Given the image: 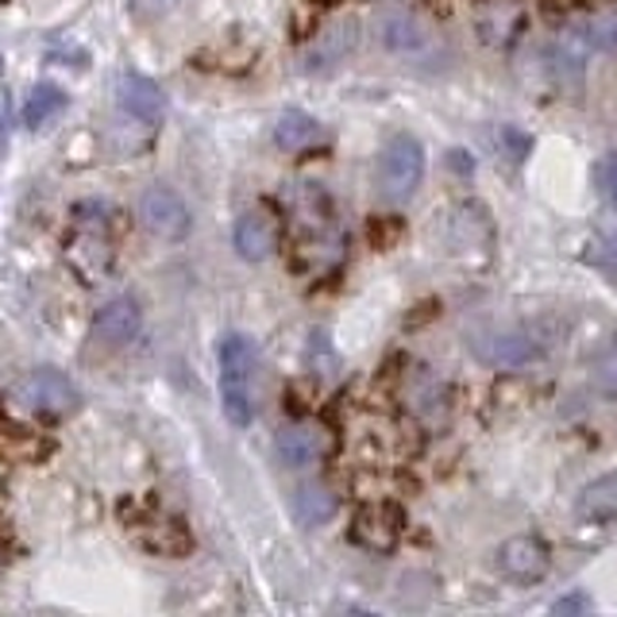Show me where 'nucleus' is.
I'll return each mask as SVG.
<instances>
[{
    "mask_svg": "<svg viewBox=\"0 0 617 617\" xmlns=\"http://www.w3.org/2000/svg\"><path fill=\"white\" fill-rule=\"evenodd\" d=\"M62 108H66V93H62L58 85L43 82L31 89L28 105H23V124H28V128H46L54 116H62Z\"/></svg>",
    "mask_w": 617,
    "mask_h": 617,
    "instance_id": "nucleus-21",
    "label": "nucleus"
},
{
    "mask_svg": "<svg viewBox=\"0 0 617 617\" xmlns=\"http://www.w3.org/2000/svg\"><path fill=\"white\" fill-rule=\"evenodd\" d=\"M255 371H259V351L247 336L232 332L221 340V405L224 417L236 428L255 421Z\"/></svg>",
    "mask_w": 617,
    "mask_h": 617,
    "instance_id": "nucleus-1",
    "label": "nucleus"
},
{
    "mask_svg": "<svg viewBox=\"0 0 617 617\" xmlns=\"http://www.w3.org/2000/svg\"><path fill=\"white\" fill-rule=\"evenodd\" d=\"M374 35L386 46L390 54H402V58H421V54L433 46V35H428L425 20L413 12L402 0H379L371 12Z\"/></svg>",
    "mask_w": 617,
    "mask_h": 617,
    "instance_id": "nucleus-4",
    "label": "nucleus"
},
{
    "mask_svg": "<svg viewBox=\"0 0 617 617\" xmlns=\"http://www.w3.org/2000/svg\"><path fill=\"white\" fill-rule=\"evenodd\" d=\"M139 328H143V309H139V301L128 298V294L105 301V306L97 309V317H93V332H97V340L108 343V348L131 343L139 336Z\"/></svg>",
    "mask_w": 617,
    "mask_h": 617,
    "instance_id": "nucleus-12",
    "label": "nucleus"
},
{
    "mask_svg": "<svg viewBox=\"0 0 617 617\" xmlns=\"http://www.w3.org/2000/svg\"><path fill=\"white\" fill-rule=\"evenodd\" d=\"M351 541L366 552H394L402 541V510L394 502H371L351 518Z\"/></svg>",
    "mask_w": 617,
    "mask_h": 617,
    "instance_id": "nucleus-7",
    "label": "nucleus"
},
{
    "mask_svg": "<svg viewBox=\"0 0 617 617\" xmlns=\"http://www.w3.org/2000/svg\"><path fill=\"white\" fill-rule=\"evenodd\" d=\"M587 263H595L598 270H606V275L617 283V244L606 236H591L587 244Z\"/></svg>",
    "mask_w": 617,
    "mask_h": 617,
    "instance_id": "nucleus-24",
    "label": "nucleus"
},
{
    "mask_svg": "<svg viewBox=\"0 0 617 617\" xmlns=\"http://www.w3.org/2000/svg\"><path fill=\"white\" fill-rule=\"evenodd\" d=\"M591 382H595L598 394L617 397V336L603 343L591 359Z\"/></svg>",
    "mask_w": 617,
    "mask_h": 617,
    "instance_id": "nucleus-22",
    "label": "nucleus"
},
{
    "mask_svg": "<svg viewBox=\"0 0 617 617\" xmlns=\"http://www.w3.org/2000/svg\"><path fill=\"white\" fill-rule=\"evenodd\" d=\"M74 216H77V224L82 228H105L108 224V216H113V209L105 205V201H82V205L74 209Z\"/></svg>",
    "mask_w": 617,
    "mask_h": 617,
    "instance_id": "nucleus-26",
    "label": "nucleus"
},
{
    "mask_svg": "<svg viewBox=\"0 0 617 617\" xmlns=\"http://www.w3.org/2000/svg\"><path fill=\"white\" fill-rule=\"evenodd\" d=\"M498 567H502L506 579L525 583L529 587V583H541L544 575L552 572V552L541 536L521 533V536H510V541L498 549Z\"/></svg>",
    "mask_w": 617,
    "mask_h": 617,
    "instance_id": "nucleus-8",
    "label": "nucleus"
},
{
    "mask_svg": "<svg viewBox=\"0 0 617 617\" xmlns=\"http://www.w3.org/2000/svg\"><path fill=\"white\" fill-rule=\"evenodd\" d=\"M591 51H595V46H591L587 31H579V28L560 31V39L552 43V51H549V66H552V74H556V82L564 85V89H579L583 85V70H587Z\"/></svg>",
    "mask_w": 617,
    "mask_h": 617,
    "instance_id": "nucleus-14",
    "label": "nucleus"
},
{
    "mask_svg": "<svg viewBox=\"0 0 617 617\" xmlns=\"http://www.w3.org/2000/svg\"><path fill=\"white\" fill-rule=\"evenodd\" d=\"M359 46V23L355 20H336L320 31L306 51V70L317 74V70H332L340 62H348V54Z\"/></svg>",
    "mask_w": 617,
    "mask_h": 617,
    "instance_id": "nucleus-13",
    "label": "nucleus"
},
{
    "mask_svg": "<svg viewBox=\"0 0 617 617\" xmlns=\"http://www.w3.org/2000/svg\"><path fill=\"white\" fill-rule=\"evenodd\" d=\"M312 4H332V0H312Z\"/></svg>",
    "mask_w": 617,
    "mask_h": 617,
    "instance_id": "nucleus-31",
    "label": "nucleus"
},
{
    "mask_svg": "<svg viewBox=\"0 0 617 617\" xmlns=\"http://www.w3.org/2000/svg\"><path fill=\"white\" fill-rule=\"evenodd\" d=\"M421 182H425V147L417 136L397 131L379 155V193L390 205H405L421 190Z\"/></svg>",
    "mask_w": 617,
    "mask_h": 617,
    "instance_id": "nucleus-3",
    "label": "nucleus"
},
{
    "mask_svg": "<svg viewBox=\"0 0 617 617\" xmlns=\"http://www.w3.org/2000/svg\"><path fill=\"white\" fill-rule=\"evenodd\" d=\"M139 541H143V549L155 552V556H185V552L193 549L190 529H185L182 521H174V518L155 521V525L147 529L143 536H139Z\"/></svg>",
    "mask_w": 617,
    "mask_h": 617,
    "instance_id": "nucleus-20",
    "label": "nucleus"
},
{
    "mask_svg": "<svg viewBox=\"0 0 617 617\" xmlns=\"http://www.w3.org/2000/svg\"><path fill=\"white\" fill-rule=\"evenodd\" d=\"M232 240H236L240 259L263 263L278 252V244H283V224H278V216L270 213V209H247V213L236 221Z\"/></svg>",
    "mask_w": 617,
    "mask_h": 617,
    "instance_id": "nucleus-9",
    "label": "nucleus"
},
{
    "mask_svg": "<svg viewBox=\"0 0 617 617\" xmlns=\"http://www.w3.org/2000/svg\"><path fill=\"white\" fill-rule=\"evenodd\" d=\"M591 610V598L587 595H567L560 603H552V614H587Z\"/></svg>",
    "mask_w": 617,
    "mask_h": 617,
    "instance_id": "nucleus-29",
    "label": "nucleus"
},
{
    "mask_svg": "<svg viewBox=\"0 0 617 617\" xmlns=\"http://www.w3.org/2000/svg\"><path fill=\"white\" fill-rule=\"evenodd\" d=\"M325 451H328L325 433L312 425H286L283 433H278V456H283L286 467H309V464H317Z\"/></svg>",
    "mask_w": 617,
    "mask_h": 617,
    "instance_id": "nucleus-18",
    "label": "nucleus"
},
{
    "mask_svg": "<svg viewBox=\"0 0 617 617\" xmlns=\"http://www.w3.org/2000/svg\"><path fill=\"white\" fill-rule=\"evenodd\" d=\"M471 351L482 363L498 366V371H518V366H529L541 355L536 340L525 332H482L471 340Z\"/></svg>",
    "mask_w": 617,
    "mask_h": 617,
    "instance_id": "nucleus-10",
    "label": "nucleus"
},
{
    "mask_svg": "<svg viewBox=\"0 0 617 617\" xmlns=\"http://www.w3.org/2000/svg\"><path fill=\"white\" fill-rule=\"evenodd\" d=\"M595 182H598V193H603L610 205H617V155L610 159H603L595 167Z\"/></svg>",
    "mask_w": 617,
    "mask_h": 617,
    "instance_id": "nucleus-27",
    "label": "nucleus"
},
{
    "mask_svg": "<svg viewBox=\"0 0 617 617\" xmlns=\"http://www.w3.org/2000/svg\"><path fill=\"white\" fill-rule=\"evenodd\" d=\"M290 510H294V518H298V525L317 529V525H328V521L336 518V510H340V498H336V490L328 487V482L312 479V482H301V487L294 490Z\"/></svg>",
    "mask_w": 617,
    "mask_h": 617,
    "instance_id": "nucleus-16",
    "label": "nucleus"
},
{
    "mask_svg": "<svg viewBox=\"0 0 617 617\" xmlns=\"http://www.w3.org/2000/svg\"><path fill=\"white\" fill-rule=\"evenodd\" d=\"M444 240L456 255L471 259V255H482L487 259L490 247H494V221L490 213L479 205V201H464L448 213V224H444Z\"/></svg>",
    "mask_w": 617,
    "mask_h": 617,
    "instance_id": "nucleus-6",
    "label": "nucleus"
},
{
    "mask_svg": "<svg viewBox=\"0 0 617 617\" xmlns=\"http://www.w3.org/2000/svg\"><path fill=\"white\" fill-rule=\"evenodd\" d=\"M8 136H12V97L8 89H0V155L8 147Z\"/></svg>",
    "mask_w": 617,
    "mask_h": 617,
    "instance_id": "nucleus-28",
    "label": "nucleus"
},
{
    "mask_svg": "<svg viewBox=\"0 0 617 617\" xmlns=\"http://www.w3.org/2000/svg\"><path fill=\"white\" fill-rule=\"evenodd\" d=\"M575 513L587 525H617V475H603V479L587 482L575 498Z\"/></svg>",
    "mask_w": 617,
    "mask_h": 617,
    "instance_id": "nucleus-17",
    "label": "nucleus"
},
{
    "mask_svg": "<svg viewBox=\"0 0 617 617\" xmlns=\"http://www.w3.org/2000/svg\"><path fill=\"white\" fill-rule=\"evenodd\" d=\"M448 162H451V167H456V170H459V174H471V170H475V162H471V159H467V155H464V151H451V159H448Z\"/></svg>",
    "mask_w": 617,
    "mask_h": 617,
    "instance_id": "nucleus-30",
    "label": "nucleus"
},
{
    "mask_svg": "<svg viewBox=\"0 0 617 617\" xmlns=\"http://www.w3.org/2000/svg\"><path fill=\"white\" fill-rule=\"evenodd\" d=\"M66 267L82 278L85 286H97L113 270V247L97 228H85L82 236H74L66 244Z\"/></svg>",
    "mask_w": 617,
    "mask_h": 617,
    "instance_id": "nucleus-11",
    "label": "nucleus"
},
{
    "mask_svg": "<svg viewBox=\"0 0 617 617\" xmlns=\"http://www.w3.org/2000/svg\"><path fill=\"white\" fill-rule=\"evenodd\" d=\"M128 8L139 23H155V20H167L178 8V0H128Z\"/></svg>",
    "mask_w": 617,
    "mask_h": 617,
    "instance_id": "nucleus-25",
    "label": "nucleus"
},
{
    "mask_svg": "<svg viewBox=\"0 0 617 617\" xmlns=\"http://www.w3.org/2000/svg\"><path fill=\"white\" fill-rule=\"evenodd\" d=\"M116 100L128 116H136L139 124H159L162 113H167V97H162L159 82L143 74H124L116 82Z\"/></svg>",
    "mask_w": 617,
    "mask_h": 617,
    "instance_id": "nucleus-15",
    "label": "nucleus"
},
{
    "mask_svg": "<svg viewBox=\"0 0 617 617\" xmlns=\"http://www.w3.org/2000/svg\"><path fill=\"white\" fill-rule=\"evenodd\" d=\"M320 139V124L312 120L309 113H301V108H286V113H278L275 120V143L283 147V151L298 155L312 147Z\"/></svg>",
    "mask_w": 617,
    "mask_h": 617,
    "instance_id": "nucleus-19",
    "label": "nucleus"
},
{
    "mask_svg": "<svg viewBox=\"0 0 617 617\" xmlns=\"http://www.w3.org/2000/svg\"><path fill=\"white\" fill-rule=\"evenodd\" d=\"M136 216L155 240H167V244L185 240L190 236V228H193L190 205H185L170 185H147L136 201Z\"/></svg>",
    "mask_w": 617,
    "mask_h": 617,
    "instance_id": "nucleus-5",
    "label": "nucleus"
},
{
    "mask_svg": "<svg viewBox=\"0 0 617 617\" xmlns=\"http://www.w3.org/2000/svg\"><path fill=\"white\" fill-rule=\"evenodd\" d=\"M587 39L595 51H617V12H603L587 23Z\"/></svg>",
    "mask_w": 617,
    "mask_h": 617,
    "instance_id": "nucleus-23",
    "label": "nucleus"
},
{
    "mask_svg": "<svg viewBox=\"0 0 617 617\" xmlns=\"http://www.w3.org/2000/svg\"><path fill=\"white\" fill-rule=\"evenodd\" d=\"M77 402H82L77 386L54 366L28 371L8 386V405L15 413H28V417H70Z\"/></svg>",
    "mask_w": 617,
    "mask_h": 617,
    "instance_id": "nucleus-2",
    "label": "nucleus"
}]
</instances>
